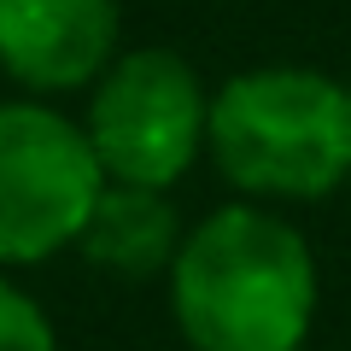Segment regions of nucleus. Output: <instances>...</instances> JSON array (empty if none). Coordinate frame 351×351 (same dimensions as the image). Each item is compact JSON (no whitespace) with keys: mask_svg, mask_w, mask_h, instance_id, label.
<instances>
[{"mask_svg":"<svg viewBox=\"0 0 351 351\" xmlns=\"http://www.w3.org/2000/svg\"><path fill=\"white\" fill-rule=\"evenodd\" d=\"M170 316L193 351H293L311 339L322 276L281 205L228 199L188 223L170 269Z\"/></svg>","mask_w":351,"mask_h":351,"instance_id":"1","label":"nucleus"},{"mask_svg":"<svg viewBox=\"0 0 351 351\" xmlns=\"http://www.w3.org/2000/svg\"><path fill=\"white\" fill-rule=\"evenodd\" d=\"M240 199L316 205L351 182V82L316 64H252L211 88V147Z\"/></svg>","mask_w":351,"mask_h":351,"instance_id":"2","label":"nucleus"},{"mask_svg":"<svg viewBox=\"0 0 351 351\" xmlns=\"http://www.w3.org/2000/svg\"><path fill=\"white\" fill-rule=\"evenodd\" d=\"M106 182L170 193L211 147V82L176 47H123L82 106Z\"/></svg>","mask_w":351,"mask_h":351,"instance_id":"3","label":"nucleus"},{"mask_svg":"<svg viewBox=\"0 0 351 351\" xmlns=\"http://www.w3.org/2000/svg\"><path fill=\"white\" fill-rule=\"evenodd\" d=\"M106 170L82 117L53 100H0V269H29L76 252Z\"/></svg>","mask_w":351,"mask_h":351,"instance_id":"4","label":"nucleus"},{"mask_svg":"<svg viewBox=\"0 0 351 351\" xmlns=\"http://www.w3.org/2000/svg\"><path fill=\"white\" fill-rule=\"evenodd\" d=\"M117 53V0H0V76L29 100L88 94Z\"/></svg>","mask_w":351,"mask_h":351,"instance_id":"5","label":"nucleus"},{"mask_svg":"<svg viewBox=\"0 0 351 351\" xmlns=\"http://www.w3.org/2000/svg\"><path fill=\"white\" fill-rule=\"evenodd\" d=\"M182 234H188V223L176 217L164 188L106 182L94 211H88V223H82V234H76V252L117 281H147V276L170 269Z\"/></svg>","mask_w":351,"mask_h":351,"instance_id":"6","label":"nucleus"},{"mask_svg":"<svg viewBox=\"0 0 351 351\" xmlns=\"http://www.w3.org/2000/svg\"><path fill=\"white\" fill-rule=\"evenodd\" d=\"M0 351H59V328L41 311L36 293H24L0 269Z\"/></svg>","mask_w":351,"mask_h":351,"instance_id":"7","label":"nucleus"},{"mask_svg":"<svg viewBox=\"0 0 351 351\" xmlns=\"http://www.w3.org/2000/svg\"><path fill=\"white\" fill-rule=\"evenodd\" d=\"M293 351H304V346H293Z\"/></svg>","mask_w":351,"mask_h":351,"instance_id":"8","label":"nucleus"}]
</instances>
